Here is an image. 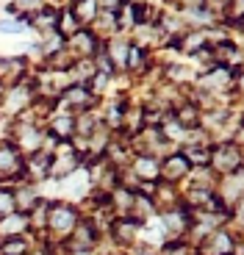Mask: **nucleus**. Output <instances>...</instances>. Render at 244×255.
<instances>
[{
	"instance_id": "4468645a",
	"label": "nucleus",
	"mask_w": 244,
	"mask_h": 255,
	"mask_svg": "<svg viewBox=\"0 0 244 255\" xmlns=\"http://www.w3.org/2000/svg\"><path fill=\"white\" fill-rule=\"evenodd\" d=\"M28 253H31V242H28V236L0 239V255H28Z\"/></svg>"
},
{
	"instance_id": "20e7f679",
	"label": "nucleus",
	"mask_w": 244,
	"mask_h": 255,
	"mask_svg": "<svg viewBox=\"0 0 244 255\" xmlns=\"http://www.w3.org/2000/svg\"><path fill=\"white\" fill-rule=\"evenodd\" d=\"M95 103H97V97L86 89L84 83H72V86H67L58 95V109H64L70 117H78V114H84V111H89Z\"/></svg>"
},
{
	"instance_id": "9b49d317",
	"label": "nucleus",
	"mask_w": 244,
	"mask_h": 255,
	"mask_svg": "<svg viewBox=\"0 0 244 255\" xmlns=\"http://www.w3.org/2000/svg\"><path fill=\"white\" fill-rule=\"evenodd\" d=\"M111 236H114L117 244L128 247V244H133L139 239V225L130 222V219H114L111 222Z\"/></svg>"
},
{
	"instance_id": "2eb2a0df",
	"label": "nucleus",
	"mask_w": 244,
	"mask_h": 255,
	"mask_svg": "<svg viewBox=\"0 0 244 255\" xmlns=\"http://www.w3.org/2000/svg\"><path fill=\"white\" fill-rule=\"evenodd\" d=\"M144 67H147V50L144 47H139L136 42H130L128 47V56H125V70L128 72H144Z\"/></svg>"
},
{
	"instance_id": "dca6fc26",
	"label": "nucleus",
	"mask_w": 244,
	"mask_h": 255,
	"mask_svg": "<svg viewBox=\"0 0 244 255\" xmlns=\"http://www.w3.org/2000/svg\"><path fill=\"white\" fill-rule=\"evenodd\" d=\"M8 214H14V194H11V189L0 186V219L8 217Z\"/></svg>"
},
{
	"instance_id": "f257e3e1",
	"label": "nucleus",
	"mask_w": 244,
	"mask_h": 255,
	"mask_svg": "<svg viewBox=\"0 0 244 255\" xmlns=\"http://www.w3.org/2000/svg\"><path fill=\"white\" fill-rule=\"evenodd\" d=\"M81 222L78 219V211L72 208L70 203H47V222L45 230L50 233L56 242H64L70 239V233L75 230V225Z\"/></svg>"
},
{
	"instance_id": "a211bd4d",
	"label": "nucleus",
	"mask_w": 244,
	"mask_h": 255,
	"mask_svg": "<svg viewBox=\"0 0 244 255\" xmlns=\"http://www.w3.org/2000/svg\"><path fill=\"white\" fill-rule=\"evenodd\" d=\"M117 255H122V253H117Z\"/></svg>"
},
{
	"instance_id": "f8f14e48",
	"label": "nucleus",
	"mask_w": 244,
	"mask_h": 255,
	"mask_svg": "<svg viewBox=\"0 0 244 255\" xmlns=\"http://www.w3.org/2000/svg\"><path fill=\"white\" fill-rule=\"evenodd\" d=\"M25 230L28 228V217L25 214H8V217L0 219V239H11V236H25Z\"/></svg>"
},
{
	"instance_id": "1a4fd4ad",
	"label": "nucleus",
	"mask_w": 244,
	"mask_h": 255,
	"mask_svg": "<svg viewBox=\"0 0 244 255\" xmlns=\"http://www.w3.org/2000/svg\"><path fill=\"white\" fill-rule=\"evenodd\" d=\"M50 164H53V155L50 150H36V153L28 155V164H22V172L28 175L31 180H45L50 178Z\"/></svg>"
},
{
	"instance_id": "f03ea898",
	"label": "nucleus",
	"mask_w": 244,
	"mask_h": 255,
	"mask_svg": "<svg viewBox=\"0 0 244 255\" xmlns=\"http://www.w3.org/2000/svg\"><path fill=\"white\" fill-rule=\"evenodd\" d=\"M208 169L219 172L222 178L233 172H242V147L233 141H222V144H211V161Z\"/></svg>"
},
{
	"instance_id": "6e6552de",
	"label": "nucleus",
	"mask_w": 244,
	"mask_h": 255,
	"mask_svg": "<svg viewBox=\"0 0 244 255\" xmlns=\"http://www.w3.org/2000/svg\"><path fill=\"white\" fill-rule=\"evenodd\" d=\"M67 242H70L72 253H92L95 244H97V228L89 222V219H84V222L75 225V230L70 233Z\"/></svg>"
},
{
	"instance_id": "f3484780",
	"label": "nucleus",
	"mask_w": 244,
	"mask_h": 255,
	"mask_svg": "<svg viewBox=\"0 0 244 255\" xmlns=\"http://www.w3.org/2000/svg\"><path fill=\"white\" fill-rule=\"evenodd\" d=\"M161 255H197L186 242H169L167 247L161 250Z\"/></svg>"
},
{
	"instance_id": "0eeeda50",
	"label": "nucleus",
	"mask_w": 244,
	"mask_h": 255,
	"mask_svg": "<svg viewBox=\"0 0 244 255\" xmlns=\"http://www.w3.org/2000/svg\"><path fill=\"white\" fill-rule=\"evenodd\" d=\"M22 175V153H19L14 141L0 144V180H11Z\"/></svg>"
},
{
	"instance_id": "39448f33",
	"label": "nucleus",
	"mask_w": 244,
	"mask_h": 255,
	"mask_svg": "<svg viewBox=\"0 0 244 255\" xmlns=\"http://www.w3.org/2000/svg\"><path fill=\"white\" fill-rule=\"evenodd\" d=\"M239 236L231 233L228 228H217L200 242V255H236Z\"/></svg>"
},
{
	"instance_id": "ddd939ff",
	"label": "nucleus",
	"mask_w": 244,
	"mask_h": 255,
	"mask_svg": "<svg viewBox=\"0 0 244 255\" xmlns=\"http://www.w3.org/2000/svg\"><path fill=\"white\" fill-rule=\"evenodd\" d=\"M67 8H70L72 19L78 22V28L92 25V22H95V17H97V11H100L95 0H78V3H72V6H67Z\"/></svg>"
},
{
	"instance_id": "423d86ee",
	"label": "nucleus",
	"mask_w": 244,
	"mask_h": 255,
	"mask_svg": "<svg viewBox=\"0 0 244 255\" xmlns=\"http://www.w3.org/2000/svg\"><path fill=\"white\" fill-rule=\"evenodd\" d=\"M192 172V166H189V161L183 158L180 153H172L167 155V158L161 161V172H158V180L161 183H180V180L186 178V175Z\"/></svg>"
},
{
	"instance_id": "9d476101",
	"label": "nucleus",
	"mask_w": 244,
	"mask_h": 255,
	"mask_svg": "<svg viewBox=\"0 0 244 255\" xmlns=\"http://www.w3.org/2000/svg\"><path fill=\"white\" fill-rule=\"evenodd\" d=\"M47 136L53 141H70L75 136V117H70V114L53 117L50 125H47Z\"/></svg>"
},
{
	"instance_id": "7ed1b4c3",
	"label": "nucleus",
	"mask_w": 244,
	"mask_h": 255,
	"mask_svg": "<svg viewBox=\"0 0 244 255\" xmlns=\"http://www.w3.org/2000/svg\"><path fill=\"white\" fill-rule=\"evenodd\" d=\"M64 50L70 53L72 61H92V58L100 53V39L89 31V28H81L75 31L70 39H64Z\"/></svg>"
}]
</instances>
